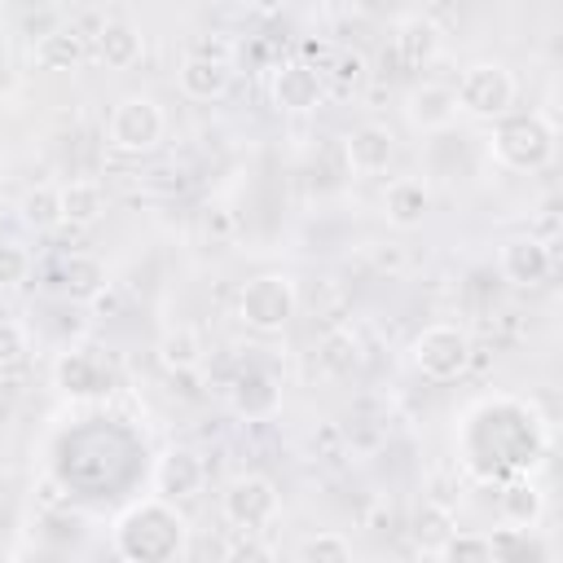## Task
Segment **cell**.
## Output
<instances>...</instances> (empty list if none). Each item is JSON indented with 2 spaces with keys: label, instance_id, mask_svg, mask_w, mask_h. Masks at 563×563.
<instances>
[{
  "label": "cell",
  "instance_id": "obj_21",
  "mask_svg": "<svg viewBox=\"0 0 563 563\" xmlns=\"http://www.w3.org/2000/svg\"><path fill=\"white\" fill-rule=\"evenodd\" d=\"M84 53L88 48H84V35L75 26H53L35 40V66L40 70H70L84 62Z\"/></svg>",
  "mask_w": 563,
  "mask_h": 563
},
{
  "label": "cell",
  "instance_id": "obj_3",
  "mask_svg": "<svg viewBox=\"0 0 563 563\" xmlns=\"http://www.w3.org/2000/svg\"><path fill=\"white\" fill-rule=\"evenodd\" d=\"M488 150L510 172H537L554 158V123L541 114H501Z\"/></svg>",
  "mask_w": 563,
  "mask_h": 563
},
{
  "label": "cell",
  "instance_id": "obj_13",
  "mask_svg": "<svg viewBox=\"0 0 563 563\" xmlns=\"http://www.w3.org/2000/svg\"><path fill=\"white\" fill-rule=\"evenodd\" d=\"M53 286H57V295H66L75 303H92L101 290H110V273L92 251H66L57 260Z\"/></svg>",
  "mask_w": 563,
  "mask_h": 563
},
{
  "label": "cell",
  "instance_id": "obj_19",
  "mask_svg": "<svg viewBox=\"0 0 563 563\" xmlns=\"http://www.w3.org/2000/svg\"><path fill=\"white\" fill-rule=\"evenodd\" d=\"M57 202H62V224H70V229H92L106 216V189L97 180L57 185Z\"/></svg>",
  "mask_w": 563,
  "mask_h": 563
},
{
  "label": "cell",
  "instance_id": "obj_25",
  "mask_svg": "<svg viewBox=\"0 0 563 563\" xmlns=\"http://www.w3.org/2000/svg\"><path fill=\"white\" fill-rule=\"evenodd\" d=\"M488 545H493V559H523V554H532V559H545V554H550L541 541H532V528H528V523H510V528H497V532L488 537Z\"/></svg>",
  "mask_w": 563,
  "mask_h": 563
},
{
  "label": "cell",
  "instance_id": "obj_4",
  "mask_svg": "<svg viewBox=\"0 0 563 563\" xmlns=\"http://www.w3.org/2000/svg\"><path fill=\"white\" fill-rule=\"evenodd\" d=\"M299 312V290L286 273H260L238 290V321L255 334H282Z\"/></svg>",
  "mask_w": 563,
  "mask_h": 563
},
{
  "label": "cell",
  "instance_id": "obj_16",
  "mask_svg": "<svg viewBox=\"0 0 563 563\" xmlns=\"http://www.w3.org/2000/svg\"><path fill=\"white\" fill-rule=\"evenodd\" d=\"M176 79H180V92H185V97H194V101H216V97H224V92H229L233 70H229V62H224V57L194 53V57H185V62H180Z\"/></svg>",
  "mask_w": 563,
  "mask_h": 563
},
{
  "label": "cell",
  "instance_id": "obj_18",
  "mask_svg": "<svg viewBox=\"0 0 563 563\" xmlns=\"http://www.w3.org/2000/svg\"><path fill=\"white\" fill-rule=\"evenodd\" d=\"M440 48H444V35H440V26L431 18H405L396 26V57H400L405 70L431 66L440 57Z\"/></svg>",
  "mask_w": 563,
  "mask_h": 563
},
{
  "label": "cell",
  "instance_id": "obj_29",
  "mask_svg": "<svg viewBox=\"0 0 563 563\" xmlns=\"http://www.w3.org/2000/svg\"><path fill=\"white\" fill-rule=\"evenodd\" d=\"M431 559H449V563H453V559H479V563H484V559H493V545H488L484 532H457V528H453V532L431 550Z\"/></svg>",
  "mask_w": 563,
  "mask_h": 563
},
{
  "label": "cell",
  "instance_id": "obj_8",
  "mask_svg": "<svg viewBox=\"0 0 563 563\" xmlns=\"http://www.w3.org/2000/svg\"><path fill=\"white\" fill-rule=\"evenodd\" d=\"M268 92H273V106L286 110V114H308L321 106L325 97V75L303 62V57H290V62H277L273 66V79H268Z\"/></svg>",
  "mask_w": 563,
  "mask_h": 563
},
{
  "label": "cell",
  "instance_id": "obj_36",
  "mask_svg": "<svg viewBox=\"0 0 563 563\" xmlns=\"http://www.w3.org/2000/svg\"><path fill=\"white\" fill-rule=\"evenodd\" d=\"M0 198H4V176H0Z\"/></svg>",
  "mask_w": 563,
  "mask_h": 563
},
{
  "label": "cell",
  "instance_id": "obj_2",
  "mask_svg": "<svg viewBox=\"0 0 563 563\" xmlns=\"http://www.w3.org/2000/svg\"><path fill=\"white\" fill-rule=\"evenodd\" d=\"M167 136V114L154 97L145 92H128L114 101L110 119H106V145L114 154H128V158H141V154H154Z\"/></svg>",
  "mask_w": 563,
  "mask_h": 563
},
{
  "label": "cell",
  "instance_id": "obj_34",
  "mask_svg": "<svg viewBox=\"0 0 563 563\" xmlns=\"http://www.w3.org/2000/svg\"><path fill=\"white\" fill-rule=\"evenodd\" d=\"M229 554H251V559H264L268 550H264V545H255V541H238V545H229Z\"/></svg>",
  "mask_w": 563,
  "mask_h": 563
},
{
  "label": "cell",
  "instance_id": "obj_7",
  "mask_svg": "<svg viewBox=\"0 0 563 563\" xmlns=\"http://www.w3.org/2000/svg\"><path fill=\"white\" fill-rule=\"evenodd\" d=\"M282 510V497H277V484L260 471H246V475H233L220 493V515L238 528V532H260L277 519Z\"/></svg>",
  "mask_w": 563,
  "mask_h": 563
},
{
  "label": "cell",
  "instance_id": "obj_30",
  "mask_svg": "<svg viewBox=\"0 0 563 563\" xmlns=\"http://www.w3.org/2000/svg\"><path fill=\"white\" fill-rule=\"evenodd\" d=\"M330 75H334V79H339V88L347 92V88H361V84L369 79V66H365V57H361L356 48H343V53H334Z\"/></svg>",
  "mask_w": 563,
  "mask_h": 563
},
{
  "label": "cell",
  "instance_id": "obj_32",
  "mask_svg": "<svg viewBox=\"0 0 563 563\" xmlns=\"http://www.w3.org/2000/svg\"><path fill=\"white\" fill-rule=\"evenodd\" d=\"M31 352V334L22 321H0V365H18Z\"/></svg>",
  "mask_w": 563,
  "mask_h": 563
},
{
  "label": "cell",
  "instance_id": "obj_24",
  "mask_svg": "<svg viewBox=\"0 0 563 563\" xmlns=\"http://www.w3.org/2000/svg\"><path fill=\"white\" fill-rule=\"evenodd\" d=\"M321 365L330 369V374H352L356 365H361V339L347 330V325H339V330H330L325 339H321Z\"/></svg>",
  "mask_w": 563,
  "mask_h": 563
},
{
  "label": "cell",
  "instance_id": "obj_22",
  "mask_svg": "<svg viewBox=\"0 0 563 563\" xmlns=\"http://www.w3.org/2000/svg\"><path fill=\"white\" fill-rule=\"evenodd\" d=\"M158 365L172 369V374H185V369H198L202 365V339L198 330L189 325H176L158 339Z\"/></svg>",
  "mask_w": 563,
  "mask_h": 563
},
{
  "label": "cell",
  "instance_id": "obj_6",
  "mask_svg": "<svg viewBox=\"0 0 563 563\" xmlns=\"http://www.w3.org/2000/svg\"><path fill=\"white\" fill-rule=\"evenodd\" d=\"M453 92H457V110H466L475 119H501V114H510V106L519 97V79L506 62H475L462 70Z\"/></svg>",
  "mask_w": 563,
  "mask_h": 563
},
{
  "label": "cell",
  "instance_id": "obj_23",
  "mask_svg": "<svg viewBox=\"0 0 563 563\" xmlns=\"http://www.w3.org/2000/svg\"><path fill=\"white\" fill-rule=\"evenodd\" d=\"M18 220L35 233H48L62 224V202H57V185H31L18 202Z\"/></svg>",
  "mask_w": 563,
  "mask_h": 563
},
{
  "label": "cell",
  "instance_id": "obj_9",
  "mask_svg": "<svg viewBox=\"0 0 563 563\" xmlns=\"http://www.w3.org/2000/svg\"><path fill=\"white\" fill-rule=\"evenodd\" d=\"M202 488H207V462H202L194 449L172 444V449L158 457V466H154V493H158L163 501L185 506V501H194Z\"/></svg>",
  "mask_w": 563,
  "mask_h": 563
},
{
  "label": "cell",
  "instance_id": "obj_35",
  "mask_svg": "<svg viewBox=\"0 0 563 563\" xmlns=\"http://www.w3.org/2000/svg\"><path fill=\"white\" fill-rule=\"evenodd\" d=\"M0 559H9V545H4V541H0Z\"/></svg>",
  "mask_w": 563,
  "mask_h": 563
},
{
  "label": "cell",
  "instance_id": "obj_11",
  "mask_svg": "<svg viewBox=\"0 0 563 563\" xmlns=\"http://www.w3.org/2000/svg\"><path fill=\"white\" fill-rule=\"evenodd\" d=\"M497 268H501V277H506L510 286H541V282L550 277L554 260H550V246H545L541 238L519 233V238H506V242H501Z\"/></svg>",
  "mask_w": 563,
  "mask_h": 563
},
{
  "label": "cell",
  "instance_id": "obj_27",
  "mask_svg": "<svg viewBox=\"0 0 563 563\" xmlns=\"http://www.w3.org/2000/svg\"><path fill=\"white\" fill-rule=\"evenodd\" d=\"M541 506H545V501H541V493H537L532 484H510V488L501 493V515H506L510 523H528V528H532V523L541 519Z\"/></svg>",
  "mask_w": 563,
  "mask_h": 563
},
{
  "label": "cell",
  "instance_id": "obj_26",
  "mask_svg": "<svg viewBox=\"0 0 563 563\" xmlns=\"http://www.w3.org/2000/svg\"><path fill=\"white\" fill-rule=\"evenodd\" d=\"M295 559H303V563H347L352 559V541L343 532H317V537L295 545Z\"/></svg>",
  "mask_w": 563,
  "mask_h": 563
},
{
  "label": "cell",
  "instance_id": "obj_28",
  "mask_svg": "<svg viewBox=\"0 0 563 563\" xmlns=\"http://www.w3.org/2000/svg\"><path fill=\"white\" fill-rule=\"evenodd\" d=\"M457 523H453V515H449V506H440V501H427L422 510H418V545H422V554H431L449 532H453Z\"/></svg>",
  "mask_w": 563,
  "mask_h": 563
},
{
  "label": "cell",
  "instance_id": "obj_12",
  "mask_svg": "<svg viewBox=\"0 0 563 563\" xmlns=\"http://www.w3.org/2000/svg\"><path fill=\"white\" fill-rule=\"evenodd\" d=\"M229 405H233V413L246 418V422H268V418L282 409V387H277V378H273L268 369L246 365V369L233 378V387H229Z\"/></svg>",
  "mask_w": 563,
  "mask_h": 563
},
{
  "label": "cell",
  "instance_id": "obj_17",
  "mask_svg": "<svg viewBox=\"0 0 563 563\" xmlns=\"http://www.w3.org/2000/svg\"><path fill=\"white\" fill-rule=\"evenodd\" d=\"M427 211H431V189L418 176H400V180H391L383 189V216H387L391 229L409 233V229H418L427 220Z\"/></svg>",
  "mask_w": 563,
  "mask_h": 563
},
{
  "label": "cell",
  "instance_id": "obj_33",
  "mask_svg": "<svg viewBox=\"0 0 563 563\" xmlns=\"http://www.w3.org/2000/svg\"><path fill=\"white\" fill-rule=\"evenodd\" d=\"M255 13H264V18H273V13H282L286 9V0H246Z\"/></svg>",
  "mask_w": 563,
  "mask_h": 563
},
{
  "label": "cell",
  "instance_id": "obj_14",
  "mask_svg": "<svg viewBox=\"0 0 563 563\" xmlns=\"http://www.w3.org/2000/svg\"><path fill=\"white\" fill-rule=\"evenodd\" d=\"M457 92L449 84H413L405 92V119L418 128V132H444L453 119H457Z\"/></svg>",
  "mask_w": 563,
  "mask_h": 563
},
{
  "label": "cell",
  "instance_id": "obj_5",
  "mask_svg": "<svg viewBox=\"0 0 563 563\" xmlns=\"http://www.w3.org/2000/svg\"><path fill=\"white\" fill-rule=\"evenodd\" d=\"M409 361L427 383H453L471 365V334L462 325H453V321L422 325L413 334V343H409Z\"/></svg>",
  "mask_w": 563,
  "mask_h": 563
},
{
  "label": "cell",
  "instance_id": "obj_1",
  "mask_svg": "<svg viewBox=\"0 0 563 563\" xmlns=\"http://www.w3.org/2000/svg\"><path fill=\"white\" fill-rule=\"evenodd\" d=\"M185 537H189L185 515L176 510V501H163L158 493L128 506L114 519V550L128 563H167L185 554Z\"/></svg>",
  "mask_w": 563,
  "mask_h": 563
},
{
  "label": "cell",
  "instance_id": "obj_20",
  "mask_svg": "<svg viewBox=\"0 0 563 563\" xmlns=\"http://www.w3.org/2000/svg\"><path fill=\"white\" fill-rule=\"evenodd\" d=\"M97 62L106 70H132L141 62V31L128 22H106L97 31Z\"/></svg>",
  "mask_w": 563,
  "mask_h": 563
},
{
  "label": "cell",
  "instance_id": "obj_10",
  "mask_svg": "<svg viewBox=\"0 0 563 563\" xmlns=\"http://www.w3.org/2000/svg\"><path fill=\"white\" fill-rule=\"evenodd\" d=\"M343 158H347V172L369 180V176H383L396 158V136L387 123H356L347 136H343Z\"/></svg>",
  "mask_w": 563,
  "mask_h": 563
},
{
  "label": "cell",
  "instance_id": "obj_15",
  "mask_svg": "<svg viewBox=\"0 0 563 563\" xmlns=\"http://www.w3.org/2000/svg\"><path fill=\"white\" fill-rule=\"evenodd\" d=\"M53 383L75 396V400H92L110 387V369L88 352V347H75V352H62L57 365H53Z\"/></svg>",
  "mask_w": 563,
  "mask_h": 563
},
{
  "label": "cell",
  "instance_id": "obj_31",
  "mask_svg": "<svg viewBox=\"0 0 563 563\" xmlns=\"http://www.w3.org/2000/svg\"><path fill=\"white\" fill-rule=\"evenodd\" d=\"M31 277V255L18 242H0V286H22Z\"/></svg>",
  "mask_w": 563,
  "mask_h": 563
}]
</instances>
